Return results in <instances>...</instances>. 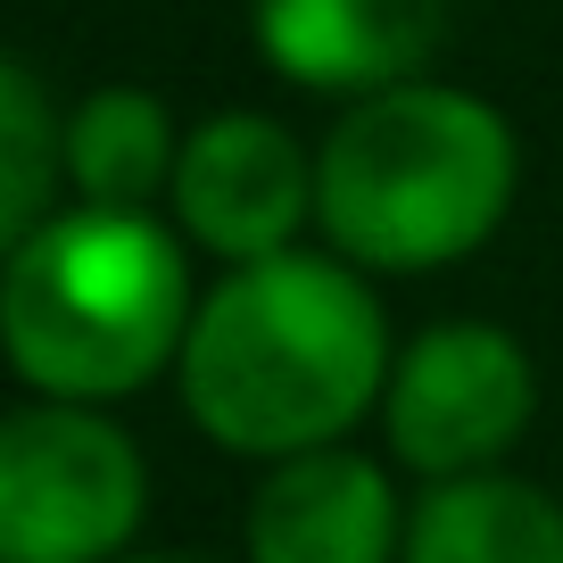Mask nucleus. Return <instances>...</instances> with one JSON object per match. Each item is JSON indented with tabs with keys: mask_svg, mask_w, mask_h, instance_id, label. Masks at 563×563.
<instances>
[{
	"mask_svg": "<svg viewBox=\"0 0 563 563\" xmlns=\"http://www.w3.org/2000/svg\"><path fill=\"white\" fill-rule=\"evenodd\" d=\"M124 563H191V555H124Z\"/></svg>",
	"mask_w": 563,
	"mask_h": 563,
	"instance_id": "nucleus-12",
	"label": "nucleus"
},
{
	"mask_svg": "<svg viewBox=\"0 0 563 563\" xmlns=\"http://www.w3.org/2000/svg\"><path fill=\"white\" fill-rule=\"evenodd\" d=\"M249 34L274 75L307 91H398L448 34V0H249Z\"/></svg>",
	"mask_w": 563,
	"mask_h": 563,
	"instance_id": "nucleus-7",
	"label": "nucleus"
},
{
	"mask_svg": "<svg viewBox=\"0 0 563 563\" xmlns=\"http://www.w3.org/2000/svg\"><path fill=\"white\" fill-rule=\"evenodd\" d=\"M398 547L406 506L356 448L282 456L249 497V563H389Z\"/></svg>",
	"mask_w": 563,
	"mask_h": 563,
	"instance_id": "nucleus-8",
	"label": "nucleus"
},
{
	"mask_svg": "<svg viewBox=\"0 0 563 563\" xmlns=\"http://www.w3.org/2000/svg\"><path fill=\"white\" fill-rule=\"evenodd\" d=\"M175 216L199 249L232 265H265L290 249V232L316 216V158L257 108H224V117L183 133L175 166Z\"/></svg>",
	"mask_w": 563,
	"mask_h": 563,
	"instance_id": "nucleus-6",
	"label": "nucleus"
},
{
	"mask_svg": "<svg viewBox=\"0 0 563 563\" xmlns=\"http://www.w3.org/2000/svg\"><path fill=\"white\" fill-rule=\"evenodd\" d=\"M398 563H563V506L514 473L440 481L406 514Z\"/></svg>",
	"mask_w": 563,
	"mask_h": 563,
	"instance_id": "nucleus-9",
	"label": "nucleus"
},
{
	"mask_svg": "<svg viewBox=\"0 0 563 563\" xmlns=\"http://www.w3.org/2000/svg\"><path fill=\"white\" fill-rule=\"evenodd\" d=\"M522 150L481 91L398 84L356 100L316 150L323 241L373 274L456 265L506 224Z\"/></svg>",
	"mask_w": 563,
	"mask_h": 563,
	"instance_id": "nucleus-2",
	"label": "nucleus"
},
{
	"mask_svg": "<svg viewBox=\"0 0 563 563\" xmlns=\"http://www.w3.org/2000/svg\"><path fill=\"white\" fill-rule=\"evenodd\" d=\"M389 323L349 257L282 249L232 265L183 332L175 382L232 456H316L389 389Z\"/></svg>",
	"mask_w": 563,
	"mask_h": 563,
	"instance_id": "nucleus-1",
	"label": "nucleus"
},
{
	"mask_svg": "<svg viewBox=\"0 0 563 563\" xmlns=\"http://www.w3.org/2000/svg\"><path fill=\"white\" fill-rule=\"evenodd\" d=\"M191 265L150 208H58L0 265V356L58 406H108L183 356Z\"/></svg>",
	"mask_w": 563,
	"mask_h": 563,
	"instance_id": "nucleus-3",
	"label": "nucleus"
},
{
	"mask_svg": "<svg viewBox=\"0 0 563 563\" xmlns=\"http://www.w3.org/2000/svg\"><path fill=\"white\" fill-rule=\"evenodd\" d=\"M539 415V365L506 323H431L398 349L382 389L389 456L431 481H473Z\"/></svg>",
	"mask_w": 563,
	"mask_h": 563,
	"instance_id": "nucleus-5",
	"label": "nucleus"
},
{
	"mask_svg": "<svg viewBox=\"0 0 563 563\" xmlns=\"http://www.w3.org/2000/svg\"><path fill=\"white\" fill-rule=\"evenodd\" d=\"M150 473L100 406L34 398L0 415V563H124Z\"/></svg>",
	"mask_w": 563,
	"mask_h": 563,
	"instance_id": "nucleus-4",
	"label": "nucleus"
},
{
	"mask_svg": "<svg viewBox=\"0 0 563 563\" xmlns=\"http://www.w3.org/2000/svg\"><path fill=\"white\" fill-rule=\"evenodd\" d=\"M58 166L84 191V208H150V191H175L183 166L175 108L141 84H100L91 100L67 108Z\"/></svg>",
	"mask_w": 563,
	"mask_h": 563,
	"instance_id": "nucleus-10",
	"label": "nucleus"
},
{
	"mask_svg": "<svg viewBox=\"0 0 563 563\" xmlns=\"http://www.w3.org/2000/svg\"><path fill=\"white\" fill-rule=\"evenodd\" d=\"M58 133L67 124L51 117L42 84L0 51V265L18 257V241L34 224H51V183L67 175L58 166Z\"/></svg>",
	"mask_w": 563,
	"mask_h": 563,
	"instance_id": "nucleus-11",
	"label": "nucleus"
}]
</instances>
